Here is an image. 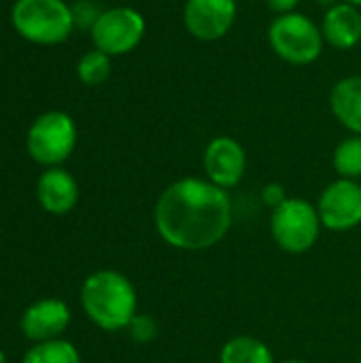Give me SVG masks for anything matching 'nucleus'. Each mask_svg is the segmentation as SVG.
<instances>
[{
  "instance_id": "obj_1",
  "label": "nucleus",
  "mask_w": 361,
  "mask_h": 363,
  "mask_svg": "<svg viewBox=\"0 0 361 363\" xmlns=\"http://www.w3.org/2000/svg\"><path fill=\"white\" fill-rule=\"evenodd\" d=\"M153 223L160 238L179 251H206L232 228V200L209 179L185 177L157 198Z\"/></svg>"
},
{
  "instance_id": "obj_2",
  "label": "nucleus",
  "mask_w": 361,
  "mask_h": 363,
  "mask_svg": "<svg viewBox=\"0 0 361 363\" xmlns=\"http://www.w3.org/2000/svg\"><path fill=\"white\" fill-rule=\"evenodd\" d=\"M81 308L96 328L121 332L138 315V296L126 274L98 270L81 285Z\"/></svg>"
},
{
  "instance_id": "obj_3",
  "label": "nucleus",
  "mask_w": 361,
  "mask_h": 363,
  "mask_svg": "<svg viewBox=\"0 0 361 363\" xmlns=\"http://www.w3.org/2000/svg\"><path fill=\"white\" fill-rule=\"evenodd\" d=\"M11 21L19 36L34 45H60L74 28V13L64 0H17Z\"/></svg>"
},
{
  "instance_id": "obj_4",
  "label": "nucleus",
  "mask_w": 361,
  "mask_h": 363,
  "mask_svg": "<svg viewBox=\"0 0 361 363\" xmlns=\"http://www.w3.org/2000/svg\"><path fill=\"white\" fill-rule=\"evenodd\" d=\"M268 43L283 62L294 66L313 64L319 60L326 45L321 28L298 11L277 15L272 19L268 26Z\"/></svg>"
},
{
  "instance_id": "obj_5",
  "label": "nucleus",
  "mask_w": 361,
  "mask_h": 363,
  "mask_svg": "<svg viewBox=\"0 0 361 363\" xmlns=\"http://www.w3.org/2000/svg\"><path fill=\"white\" fill-rule=\"evenodd\" d=\"M321 230L323 223L317 206L302 198H287L270 215V234L274 242L279 249L294 255L311 251L317 245Z\"/></svg>"
},
{
  "instance_id": "obj_6",
  "label": "nucleus",
  "mask_w": 361,
  "mask_h": 363,
  "mask_svg": "<svg viewBox=\"0 0 361 363\" xmlns=\"http://www.w3.org/2000/svg\"><path fill=\"white\" fill-rule=\"evenodd\" d=\"M26 145L36 164L47 168L62 166L77 147V125L70 115L62 111H47L30 125Z\"/></svg>"
},
{
  "instance_id": "obj_7",
  "label": "nucleus",
  "mask_w": 361,
  "mask_h": 363,
  "mask_svg": "<svg viewBox=\"0 0 361 363\" xmlns=\"http://www.w3.org/2000/svg\"><path fill=\"white\" fill-rule=\"evenodd\" d=\"M145 30L147 23L143 13L132 6H113L100 11L98 19L89 28L94 47L111 57L134 51L140 45Z\"/></svg>"
},
{
  "instance_id": "obj_8",
  "label": "nucleus",
  "mask_w": 361,
  "mask_h": 363,
  "mask_svg": "<svg viewBox=\"0 0 361 363\" xmlns=\"http://www.w3.org/2000/svg\"><path fill=\"white\" fill-rule=\"evenodd\" d=\"M319 219L330 232H349L361 223V183L353 179H336L330 183L315 204Z\"/></svg>"
},
{
  "instance_id": "obj_9",
  "label": "nucleus",
  "mask_w": 361,
  "mask_h": 363,
  "mask_svg": "<svg viewBox=\"0 0 361 363\" xmlns=\"http://www.w3.org/2000/svg\"><path fill=\"white\" fill-rule=\"evenodd\" d=\"M236 0H187L183 9V23L198 40L223 38L236 21Z\"/></svg>"
},
{
  "instance_id": "obj_10",
  "label": "nucleus",
  "mask_w": 361,
  "mask_h": 363,
  "mask_svg": "<svg viewBox=\"0 0 361 363\" xmlns=\"http://www.w3.org/2000/svg\"><path fill=\"white\" fill-rule=\"evenodd\" d=\"M202 166L206 179L228 191L243 181L247 170V153L236 138L217 136L206 145Z\"/></svg>"
},
{
  "instance_id": "obj_11",
  "label": "nucleus",
  "mask_w": 361,
  "mask_h": 363,
  "mask_svg": "<svg viewBox=\"0 0 361 363\" xmlns=\"http://www.w3.org/2000/svg\"><path fill=\"white\" fill-rule=\"evenodd\" d=\"M70 319H72V315H70V308L66 302H62L57 298H45V300L30 304L23 311V315L19 319V328L28 340L47 342V340L62 338V334L70 325Z\"/></svg>"
},
{
  "instance_id": "obj_12",
  "label": "nucleus",
  "mask_w": 361,
  "mask_h": 363,
  "mask_svg": "<svg viewBox=\"0 0 361 363\" xmlns=\"http://www.w3.org/2000/svg\"><path fill=\"white\" fill-rule=\"evenodd\" d=\"M36 200L49 215H68L79 202V185L68 170L47 168L36 181Z\"/></svg>"
},
{
  "instance_id": "obj_13",
  "label": "nucleus",
  "mask_w": 361,
  "mask_h": 363,
  "mask_svg": "<svg viewBox=\"0 0 361 363\" xmlns=\"http://www.w3.org/2000/svg\"><path fill=\"white\" fill-rule=\"evenodd\" d=\"M323 40L334 49H353L361 40V11L349 2H336L330 6L321 21Z\"/></svg>"
},
{
  "instance_id": "obj_14",
  "label": "nucleus",
  "mask_w": 361,
  "mask_h": 363,
  "mask_svg": "<svg viewBox=\"0 0 361 363\" xmlns=\"http://www.w3.org/2000/svg\"><path fill=\"white\" fill-rule=\"evenodd\" d=\"M330 106L338 123L361 136V77L340 79L330 94Z\"/></svg>"
},
{
  "instance_id": "obj_15",
  "label": "nucleus",
  "mask_w": 361,
  "mask_h": 363,
  "mask_svg": "<svg viewBox=\"0 0 361 363\" xmlns=\"http://www.w3.org/2000/svg\"><path fill=\"white\" fill-rule=\"evenodd\" d=\"M219 363H274V353L260 338L234 336L223 345Z\"/></svg>"
},
{
  "instance_id": "obj_16",
  "label": "nucleus",
  "mask_w": 361,
  "mask_h": 363,
  "mask_svg": "<svg viewBox=\"0 0 361 363\" xmlns=\"http://www.w3.org/2000/svg\"><path fill=\"white\" fill-rule=\"evenodd\" d=\"M21 363H83L79 349L64 338L47 340V342H34L26 355L21 357Z\"/></svg>"
},
{
  "instance_id": "obj_17",
  "label": "nucleus",
  "mask_w": 361,
  "mask_h": 363,
  "mask_svg": "<svg viewBox=\"0 0 361 363\" xmlns=\"http://www.w3.org/2000/svg\"><path fill=\"white\" fill-rule=\"evenodd\" d=\"M334 170L340 179H353L357 181L361 177V136L353 134L349 138H345L343 143H338V147L334 149V157H332Z\"/></svg>"
},
{
  "instance_id": "obj_18",
  "label": "nucleus",
  "mask_w": 361,
  "mask_h": 363,
  "mask_svg": "<svg viewBox=\"0 0 361 363\" xmlns=\"http://www.w3.org/2000/svg\"><path fill=\"white\" fill-rule=\"evenodd\" d=\"M77 74H79L81 83H85V85L104 83L111 74V55H106L100 49L87 51L77 64Z\"/></svg>"
},
{
  "instance_id": "obj_19",
  "label": "nucleus",
  "mask_w": 361,
  "mask_h": 363,
  "mask_svg": "<svg viewBox=\"0 0 361 363\" xmlns=\"http://www.w3.org/2000/svg\"><path fill=\"white\" fill-rule=\"evenodd\" d=\"M128 334H130V338L134 340V342H151L155 336H157V323H155V319L153 317H149V315H136L132 321H130V325H128Z\"/></svg>"
},
{
  "instance_id": "obj_20",
  "label": "nucleus",
  "mask_w": 361,
  "mask_h": 363,
  "mask_svg": "<svg viewBox=\"0 0 361 363\" xmlns=\"http://www.w3.org/2000/svg\"><path fill=\"white\" fill-rule=\"evenodd\" d=\"M287 198H289V196H287V191H285V187H283L281 183H268V185L262 189V200H264V204H266L270 211L279 208Z\"/></svg>"
},
{
  "instance_id": "obj_21",
  "label": "nucleus",
  "mask_w": 361,
  "mask_h": 363,
  "mask_svg": "<svg viewBox=\"0 0 361 363\" xmlns=\"http://www.w3.org/2000/svg\"><path fill=\"white\" fill-rule=\"evenodd\" d=\"M302 0H266L268 9L277 15H285V13H291L296 11V6L300 4Z\"/></svg>"
},
{
  "instance_id": "obj_22",
  "label": "nucleus",
  "mask_w": 361,
  "mask_h": 363,
  "mask_svg": "<svg viewBox=\"0 0 361 363\" xmlns=\"http://www.w3.org/2000/svg\"><path fill=\"white\" fill-rule=\"evenodd\" d=\"M281 363H309V362H304V359H285V362H281Z\"/></svg>"
},
{
  "instance_id": "obj_23",
  "label": "nucleus",
  "mask_w": 361,
  "mask_h": 363,
  "mask_svg": "<svg viewBox=\"0 0 361 363\" xmlns=\"http://www.w3.org/2000/svg\"><path fill=\"white\" fill-rule=\"evenodd\" d=\"M345 2H349V4H355V6H360L361 9V0H345Z\"/></svg>"
},
{
  "instance_id": "obj_24",
  "label": "nucleus",
  "mask_w": 361,
  "mask_h": 363,
  "mask_svg": "<svg viewBox=\"0 0 361 363\" xmlns=\"http://www.w3.org/2000/svg\"><path fill=\"white\" fill-rule=\"evenodd\" d=\"M0 363H6V355H4V351L0 349Z\"/></svg>"
},
{
  "instance_id": "obj_25",
  "label": "nucleus",
  "mask_w": 361,
  "mask_h": 363,
  "mask_svg": "<svg viewBox=\"0 0 361 363\" xmlns=\"http://www.w3.org/2000/svg\"><path fill=\"white\" fill-rule=\"evenodd\" d=\"M360 363H361V362H360Z\"/></svg>"
}]
</instances>
